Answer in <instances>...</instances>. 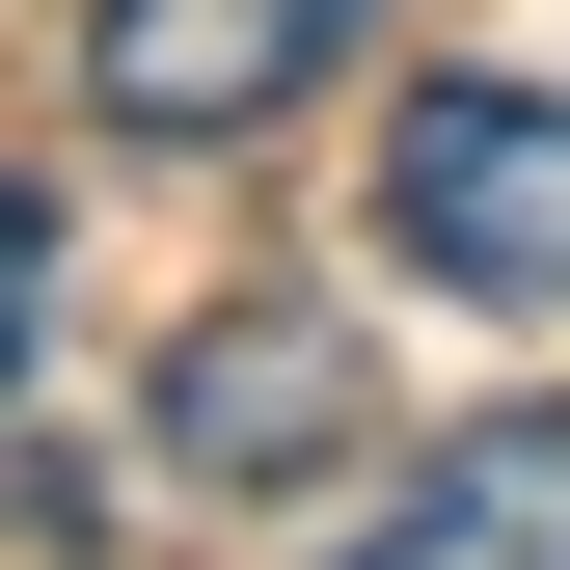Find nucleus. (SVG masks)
<instances>
[{"mask_svg": "<svg viewBox=\"0 0 570 570\" xmlns=\"http://www.w3.org/2000/svg\"><path fill=\"white\" fill-rule=\"evenodd\" d=\"M381 245L435 299H570V82H407L381 109Z\"/></svg>", "mask_w": 570, "mask_h": 570, "instance_id": "nucleus-1", "label": "nucleus"}, {"mask_svg": "<svg viewBox=\"0 0 570 570\" xmlns=\"http://www.w3.org/2000/svg\"><path fill=\"white\" fill-rule=\"evenodd\" d=\"M353 28H381V0H82V109L164 136V164H218V136H272Z\"/></svg>", "mask_w": 570, "mask_h": 570, "instance_id": "nucleus-2", "label": "nucleus"}, {"mask_svg": "<svg viewBox=\"0 0 570 570\" xmlns=\"http://www.w3.org/2000/svg\"><path fill=\"white\" fill-rule=\"evenodd\" d=\"M136 435H164L190 489H299V462H353V326H326V299H218V326H164Z\"/></svg>", "mask_w": 570, "mask_h": 570, "instance_id": "nucleus-3", "label": "nucleus"}, {"mask_svg": "<svg viewBox=\"0 0 570 570\" xmlns=\"http://www.w3.org/2000/svg\"><path fill=\"white\" fill-rule=\"evenodd\" d=\"M326 570H570V407H462V435H407V489H381Z\"/></svg>", "mask_w": 570, "mask_h": 570, "instance_id": "nucleus-4", "label": "nucleus"}, {"mask_svg": "<svg viewBox=\"0 0 570 570\" xmlns=\"http://www.w3.org/2000/svg\"><path fill=\"white\" fill-rule=\"evenodd\" d=\"M28 326H55V190L0 164V381H28Z\"/></svg>", "mask_w": 570, "mask_h": 570, "instance_id": "nucleus-5", "label": "nucleus"}]
</instances>
